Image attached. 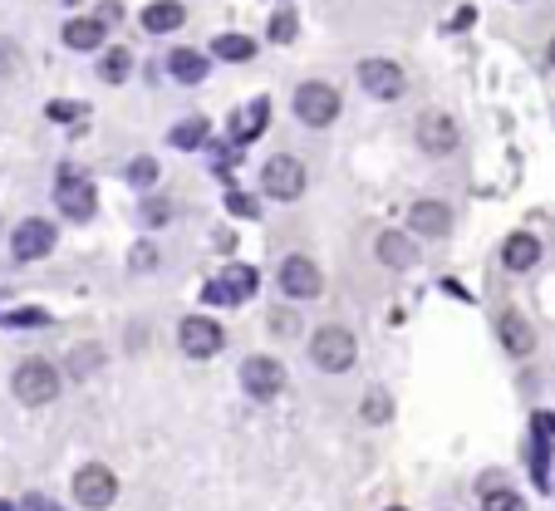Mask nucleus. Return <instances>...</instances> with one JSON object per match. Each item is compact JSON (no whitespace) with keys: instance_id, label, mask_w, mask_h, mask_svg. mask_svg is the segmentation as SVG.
I'll return each mask as SVG.
<instances>
[{"instance_id":"f257e3e1","label":"nucleus","mask_w":555,"mask_h":511,"mask_svg":"<svg viewBox=\"0 0 555 511\" xmlns=\"http://www.w3.org/2000/svg\"><path fill=\"white\" fill-rule=\"evenodd\" d=\"M10 394L20 398L25 408H45V403H55L59 398V369L50 359H25V364H15V374H10Z\"/></svg>"},{"instance_id":"f03ea898","label":"nucleus","mask_w":555,"mask_h":511,"mask_svg":"<svg viewBox=\"0 0 555 511\" xmlns=\"http://www.w3.org/2000/svg\"><path fill=\"white\" fill-rule=\"evenodd\" d=\"M354 359H359V340H354L344 325L315 330V340H310V364H315V369L344 374V369H354Z\"/></svg>"},{"instance_id":"7ed1b4c3","label":"nucleus","mask_w":555,"mask_h":511,"mask_svg":"<svg viewBox=\"0 0 555 511\" xmlns=\"http://www.w3.org/2000/svg\"><path fill=\"white\" fill-rule=\"evenodd\" d=\"M413 143H418V153H428V158H452L457 143H462V128H457L452 114L428 109V114H418V123H413Z\"/></svg>"},{"instance_id":"20e7f679","label":"nucleus","mask_w":555,"mask_h":511,"mask_svg":"<svg viewBox=\"0 0 555 511\" xmlns=\"http://www.w3.org/2000/svg\"><path fill=\"white\" fill-rule=\"evenodd\" d=\"M290 109H295V118H300L305 128H330L334 118H339V89L310 79V84L295 89V104H290Z\"/></svg>"},{"instance_id":"39448f33","label":"nucleus","mask_w":555,"mask_h":511,"mask_svg":"<svg viewBox=\"0 0 555 511\" xmlns=\"http://www.w3.org/2000/svg\"><path fill=\"white\" fill-rule=\"evenodd\" d=\"M113 497H118V477L104 462H89V467L74 472V502L84 511H109Z\"/></svg>"},{"instance_id":"423d86ee","label":"nucleus","mask_w":555,"mask_h":511,"mask_svg":"<svg viewBox=\"0 0 555 511\" xmlns=\"http://www.w3.org/2000/svg\"><path fill=\"white\" fill-rule=\"evenodd\" d=\"M261 192L276 197V202H300V197H305V168H300V158L276 153V158L261 168Z\"/></svg>"},{"instance_id":"0eeeda50","label":"nucleus","mask_w":555,"mask_h":511,"mask_svg":"<svg viewBox=\"0 0 555 511\" xmlns=\"http://www.w3.org/2000/svg\"><path fill=\"white\" fill-rule=\"evenodd\" d=\"M241 389L256 398V403L280 398V389H285V364L271 359V354H251V359L241 364Z\"/></svg>"},{"instance_id":"6e6552de","label":"nucleus","mask_w":555,"mask_h":511,"mask_svg":"<svg viewBox=\"0 0 555 511\" xmlns=\"http://www.w3.org/2000/svg\"><path fill=\"white\" fill-rule=\"evenodd\" d=\"M359 89L389 104V99H403V94H408V74H403L393 59H359Z\"/></svg>"},{"instance_id":"1a4fd4ad","label":"nucleus","mask_w":555,"mask_h":511,"mask_svg":"<svg viewBox=\"0 0 555 511\" xmlns=\"http://www.w3.org/2000/svg\"><path fill=\"white\" fill-rule=\"evenodd\" d=\"M280 290L290 300H315L325 290V271L310 261V256H285L280 261Z\"/></svg>"},{"instance_id":"9d476101","label":"nucleus","mask_w":555,"mask_h":511,"mask_svg":"<svg viewBox=\"0 0 555 511\" xmlns=\"http://www.w3.org/2000/svg\"><path fill=\"white\" fill-rule=\"evenodd\" d=\"M177 344H182L187 359H212V354H222V325L207 320V315H187L177 325Z\"/></svg>"},{"instance_id":"9b49d317","label":"nucleus","mask_w":555,"mask_h":511,"mask_svg":"<svg viewBox=\"0 0 555 511\" xmlns=\"http://www.w3.org/2000/svg\"><path fill=\"white\" fill-rule=\"evenodd\" d=\"M251 295H256V271H251V266H231L222 281L202 285V300H207V305H241V300H251Z\"/></svg>"},{"instance_id":"f8f14e48","label":"nucleus","mask_w":555,"mask_h":511,"mask_svg":"<svg viewBox=\"0 0 555 511\" xmlns=\"http://www.w3.org/2000/svg\"><path fill=\"white\" fill-rule=\"evenodd\" d=\"M10 251H15L20 261H40V256H50V251H55V227L40 222V217H25L20 227L10 231Z\"/></svg>"},{"instance_id":"ddd939ff","label":"nucleus","mask_w":555,"mask_h":511,"mask_svg":"<svg viewBox=\"0 0 555 511\" xmlns=\"http://www.w3.org/2000/svg\"><path fill=\"white\" fill-rule=\"evenodd\" d=\"M55 202H59V212H64L69 222H89V217H94V207H99L94 187H89V182H79V177H59Z\"/></svg>"},{"instance_id":"4468645a","label":"nucleus","mask_w":555,"mask_h":511,"mask_svg":"<svg viewBox=\"0 0 555 511\" xmlns=\"http://www.w3.org/2000/svg\"><path fill=\"white\" fill-rule=\"evenodd\" d=\"M374 256H379L389 271H413V266H418V241H413L408 231H379Z\"/></svg>"},{"instance_id":"2eb2a0df","label":"nucleus","mask_w":555,"mask_h":511,"mask_svg":"<svg viewBox=\"0 0 555 511\" xmlns=\"http://www.w3.org/2000/svg\"><path fill=\"white\" fill-rule=\"evenodd\" d=\"M408 231H418V236H447V231H452V207L438 202V197L413 202V212H408Z\"/></svg>"},{"instance_id":"dca6fc26","label":"nucleus","mask_w":555,"mask_h":511,"mask_svg":"<svg viewBox=\"0 0 555 511\" xmlns=\"http://www.w3.org/2000/svg\"><path fill=\"white\" fill-rule=\"evenodd\" d=\"M536 261H541V241L531 231L506 236V246H501V266L506 271H536Z\"/></svg>"},{"instance_id":"f3484780","label":"nucleus","mask_w":555,"mask_h":511,"mask_svg":"<svg viewBox=\"0 0 555 511\" xmlns=\"http://www.w3.org/2000/svg\"><path fill=\"white\" fill-rule=\"evenodd\" d=\"M207 69H212V59L202 55V50H187V45H182V50L167 55V74H172L177 84H202Z\"/></svg>"},{"instance_id":"a211bd4d","label":"nucleus","mask_w":555,"mask_h":511,"mask_svg":"<svg viewBox=\"0 0 555 511\" xmlns=\"http://www.w3.org/2000/svg\"><path fill=\"white\" fill-rule=\"evenodd\" d=\"M497 330H501V344H506V354H516V359H526L531 349H536V330L516 315V310H506L497 320Z\"/></svg>"},{"instance_id":"6ab92c4d","label":"nucleus","mask_w":555,"mask_h":511,"mask_svg":"<svg viewBox=\"0 0 555 511\" xmlns=\"http://www.w3.org/2000/svg\"><path fill=\"white\" fill-rule=\"evenodd\" d=\"M104 35H109V30H104L99 15H84V20H69V25H64V45H69V50H99Z\"/></svg>"},{"instance_id":"aec40b11","label":"nucleus","mask_w":555,"mask_h":511,"mask_svg":"<svg viewBox=\"0 0 555 511\" xmlns=\"http://www.w3.org/2000/svg\"><path fill=\"white\" fill-rule=\"evenodd\" d=\"M182 20H187V10H182L177 0H158V5L143 10V30H148V35H172Z\"/></svg>"},{"instance_id":"412c9836","label":"nucleus","mask_w":555,"mask_h":511,"mask_svg":"<svg viewBox=\"0 0 555 511\" xmlns=\"http://www.w3.org/2000/svg\"><path fill=\"white\" fill-rule=\"evenodd\" d=\"M266 118H271V104H266V99H251L241 114L231 118V138H236V143H251V138L266 128Z\"/></svg>"},{"instance_id":"4be33fe9","label":"nucleus","mask_w":555,"mask_h":511,"mask_svg":"<svg viewBox=\"0 0 555 511\" xmlns=\"http://www.w3.org/2000/svg\"><path fill=\"white\" fill-rule=\"evenodd\" d=\"M128 69H133V55H128L123 45L104 50V59H99V79H104V84H123V79H128Z\"/></svg>"},{"instance_id":"5701e85b","label":"nucleus","mask_w":555,"mask_h":511,"mask_svg":"<svg viewBox=\"0 0 555 511\" xmlns=\"http://www.w3.org/2000/svg\"><path fill=\"white\" fill-rule=\"evenodd\" d=\"M212 55H217V59H231V64H246V59L256 55V45H251L246 35H222V40L212 45Z\"/></svg>"},{"instance_id":"b1692460","label":"nucleus","mask_w":555,"mask_h":511,"mask_svg":"<svg viewBox=\"0 0 555 511\" xmlns=\"http://www.w3.org/2000/svg\"><path fill=\"white\" fill-rule=\"evenodd\" d=\"M207 143V118H187L172 128V148H202Z\"/></svg>"},{"instance_id":"393cba45","label":"nucleus","mask_w":555,"mask_h":511,"mask_svg":"<svg viewBox=\"0 0 555 511\" xmlns=\"http://www.w3.org/2000/svg\"><path fill=\"white\" fill-rule=\"evenodd\" d=\"M94 369H99V344H79V349L69 354V374L84 379V374H94Z\"/></svg>"},{"instance_id":"a878e982","label":"nucleus","mask_w":555,"mask_h":511,"mask_svg":"<svg viewBox=\"0 0 555 511\" xmlns=\"http://www.w3.org/2000/svg\"><path fill=\"white\" fill-rule=\"evenodd\" d=\"M482 511H526V502H521L516 492H506V487H492V492L482 497Z\"/></svg>"},{"instance_id":"bb28decb","label":"nucleus","mask_w":555,"mask_h":511,"mask_svg":"<svg viewBox=\"0 0 555 511\" xmlns=\"http://www.w3.org/2000/svg\"><path fill=\"white\" fill-rule=\"evenodd\" d=\"M295 30H300V20H295L290 10H276V15H271V40H276V45H290Z\"/></svg>"},{"instance_id":"cd10ccee","label":"nucleus","mask_w":555,"mask_h":511,"mask_svg":"<svg viewBox=\"0 0 555 511\" xmlns=\"http://www.w3.org/2000/svg\"><path fill=\"white\" fill-rule=\"evenodd\" d=\"M20 69H25L20 50H15L10 40H0V79H20Z\"/></svg>"},{"instance_id":"c85d7f7f","label":"nucleus","mask_w":555,"mask_h":511,"mask_svg":"<svg viewBox=\"0 0 555 511\" xmlns=\"http://www.w3.org/2000/svg\"><path fill=\"white\" fill-rule=\"evenodd\" d=\"M128 182H133V187H153V182H158V163H153V158H138V163L128 168Z\"/></svg>"},{"instance_id":"c756f323","label":"nucleus","mask_w":555,"mask_h":511,"mask_svg":"<svg viewBox=\"0 0 555 511\" xmlns=\"http://www.w3.org/2000/svg\"><path fill=\"white\" fill-rule=\"evenodd\" d=\"M389 394H379V389H374V394L364 398V418H369V423H384V418H389Z\"/></svg>"},{"instance_id":"7c9ffc66","label":"nucleus","mask_w":555,"mask_h":511,"mask_svg":"<svg viewBox=\"0 0 555 511\" xmlns=\"http://www.w3.org/2000/svg\"><path fill=\"white\" fill-rule=\"evenodd\" d=\"M45 114L55 118V123H74V118H79V114H89V109H84V104H69V99H55V104H50Z\"/></svg>"},{"instance_id":"2f4dec72","label":"nucleus","mask_w":555,"mask_h":511,"mask_svg":"<svg viewBox=\"0 0 555 511\" xmlns=\"http://www.w3.org/2000/svg\"><path fill=\"white\" fill-rule=\"evenodd\" d=\"M226 207H231L236 217H256V202H251V197H241V192H231V197H226Z\"/></svg>"},{"instance_id":"473e14b6","label":"nucleus","mask_w":555,"mask_h":511,"mask_svg":"<svg viewBox=\"0 0 555 511\" xmlns=\"http://www.w3.org/2000/svg\"><path fill=\"white\" fill-rule=\"evenodd\" d=\"M153 266H158V251H153V246H138V251H133V271H153Z\"/></svg>"},{"instance_id":"72a5a7b5","label":"nucleus","mask_w":555,"mask_h":511,"mask_svg":"<svg viewBox=\"0 0 555 511\" xmlns=\"http://www.w3.org/2000/svg\"><path fill=\"white\" fill-rule=\"evenodd\" d=\"M271 330H276V335H295V315H290V310H276V315H271Z\"/></svg>"},{"instance_id":"f704fd0d","label":"nucleus","mask_w":555,"mask_h":511,"mask_svg":"<svg viewBox=\"0 0 555 511\" xmlns=\"http://www.w3.org/2000/svg\"><path fill=\"white\" fill-rule=\"evenodd\" d=\"M531 423H536V438H546V443L555 438V413H536Z\"/></svg>"},{"instance_id":"c9c22d12","label":"nucleus","mask_w":555,"mask_h":511,"mask_svg":"<svg viewBox=\"0 0 555 511\" xmlns=\"http://www.w3.org/2000/svg\"><path fill=\"white\" fill-rule=\"evenodd\" d=\"M148 222H167V202H163V197H148Z\"/></svg>"},{"instance_id":"e433bc0d","label":"nucleus","mask_w":555,"mask_h":511,"mask_svg":"<svg viewBox=\"0 0 555 511\" xmlns=\"http://www.w3.org/2000/svg\"><path fill=\"white\" fill-rule=\"evenodd\" d=\"M25 507H30V511H59L55 502H45V497H30V502H25Z\"/></svg>"},{"instance_id":"4c0bfd02","label":"nucleus","mask_w":555,"mask_h":511,"mask_svg":"<svg viewBox=\"0 0 555 511\" xmlns=\"http://www.w3.org/2000/svg\"><path fill=\"white\" fill-rule=\"evenodd\" d=\"M59 5H79V0H59Z\"/></svg>"},{"instance_id":"58836bf2","label":"nucleus","mask_w":555,"mask_h":511,"mask_svg":"<svg viewBox=\"0 0 555 511\" xmlns=\"http://www.w3.org/2000/svg\"><path fill=\"white\" fill-rule=\"evenodd\" d=\"M551 64H555V40H551Z\"/></svg>"},{"instance_id":"ea45409f","label":"nucleus","mask_w":555,"mask_h":511,"mask_svg":"<svg viewBox=\"0 0 555 511\" xmlns=\"http://www.w3.org/2000/svg\"><path fill=\"white\" fill-rule=\"evenodd\" d=\"M389 511H403V507H389Z\"/></svg>"},{"instance_id":"a19ab883","label":"nucleus","mask_w":555,"mask_h":511,"mask_svg":"<svg viewBox=\"0 0 555 511\" xmlns=\"http://www.w3.org/2000/svg\"><path fill=\"white\" fill-rule=\"evenodd\" d=\"M0 511H10V507H0Z\"/></svg>"},{"instance_id":"79ce46f5","label":"nucleus","mask_w":555,"mask_h":511,"mask_svg":"<svg viewBox=\"0 0 555 511\" xmlns=\"http://www.w3.org/2000/svg\"><path fill=\"white\" fill-rule=\"evenodd\" d=\"M280 5H285V0H280Z\"/></svg>"}]
</instances>
